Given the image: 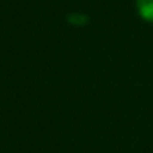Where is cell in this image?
I'll list each match as a JSON object with an SVG mask.
<instances>
[{
	"mask_svg": "<svg viewBox=\"0 0 153 153\" xmlns=\"http://www.w3.org/2000/svg\"><path fill=\"white\" fill-rule=\"evenodd\" d=\"M138 11L144 19L153 22V0H138Z\"/></svg>",
	"mask_w": 153,
	"mask_h": 153,
	"instance_id": "obj_1",
	"label": "cell"
}]
</instances>
